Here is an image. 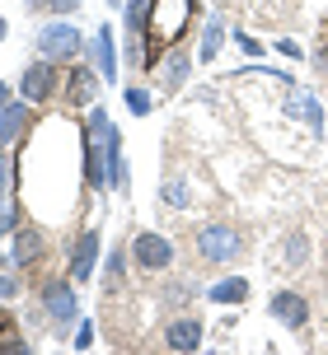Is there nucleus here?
<instances>
[{"label":"nucleus","instance_id":"nucleus-1","mask_svg":"<svg viewBox=\"0 0 328 355\" xmlns=\"http://www.w3.org/2000/svg\"><path fill=\"white\" fill-rule=\"evenodd\" d=\"M192 10H197V0H150V42H146V66L160 61V52H169L183 33H188V24H192Z\"/></svg>","mask_w":328,"mask_h":355},{"label":"nucleus","instance_id":"nucleus-2","mask_svg":"<svg viewBox=\"0 0 328 355\" xmlns=\"http://www.w3.org/2000/svg\"><path fill=\"white\" fill-rule=\"evenodd\" d=\"M38 309L52 318V332H66V327L80 318L75 281H71V276H47V281H38Z\"/></svg>","mask_w":328,"mask_h":355},{"label":"nucleus","instance_id":"nucleus-3","mask_svg":"<svg viewBox=\"0 0 328 355\" xmlns=\"http://www.w3.org/2000/svg\"><path fill=\"white\" fill-rule=\"evenodd\" d=\"M80 52H85V37H80V28L66 24V19H56V24H47V28L38 33V56H42V61L66 66V61H75Z\"/></svg>","mask_w":328,"mask_h":355},{"label":"nucleus","instance_id":"nucleus-4","mask_svg":"<svg viewBox=\"0 0 328 355\" xmlns=\"http://www.w3.org/2000/svg\"><path fill=\"white\" fill-rule=\"evenodd\" d=\"M131 257H136V266H141L146 276H155V271H169V266H174V243L155 230H141L131 239Z\"/></svg>","mask_w":328,"mask_h":355},{"label":"nucleus","instance_id":"nucleus-5","mask_svg":"<svg viewBox=\"0 0 328 355\" xmlns=\"http://www.w3.org/2000/svg\"><path fill=\"white\" fill-rule=\"evenodd\" d=\"M56 89H61L56 61H42V56H38L33 66H24V75H19V94H24L28 103H47V98H56Z\"/></svg>","mask_w":328,"mask_h":355},{"label":"nucleus","instance_id":"nucleus-6","mask_svg":"<svg viewBox=\"0 0 328 355\" xmlns=\"http://www.w3.org/2000/svg\"><path fill=\"white\" fill-rule=\"evenodd\" d=\"M197 252L216 266L235 262L239 257V234L230 230V225H206V230H197Z\"/></svg>","mask_w":328,"mask_h":355},{"label":"nucleus","instance_id":"nucleus-7","mask_svg":"<svg viewBox=\"0 0 328 355\" xmlns=\"http://www.w3.org/2000/svg\"><path fill=\"white\" fill-rule=\"evenodd\" d=\"M42 252H47V234H42V230L24 225V230L10 234V266H15V271L38 266V262H42Z\"/></svg>","mask_w":328,"mask_h":355},{"label":"nucleus","instance_id":"nucleus-8","mask_svg":"<svg viewBox=\"0 0 328 355\" xmlns=\"http://www.w3.org/2000/svg\"><path fill=\"white\" fill-rule=\"evenodd\" d=\"M99 248H104V239H99L94 230H85L80 239H75V248H71V266H66V276H71L75 285L94 281V262H99Z\"/></svg>","mask_w":328,"mask_h":355},{"label":"nucleus","instance_id":"nucleus-9","mask_svg":"<svg viewBox=\"0 0 328 355\" xmlns=\"http://www.w3.org/2000/svg\"><path fill=\"white\" fill-rule=\"evenodd\" d=\"M99 80H104V75H94L90 66H71V71H66V80H61V94H66V103H71V107L94 103V94H99Z\"/></svg>","mask_w":328,"mask_h":355},{"label":"nucleus","instance_id":"nucleus-10","mask_svg":"<svg viewBox=\"0 0 328 355\" xmlns=\"http://www.w3.org/2000/svg\"><path fill=\"white\" fill-rule=\"evenodd\" d=\"M268 313H272L281 327H305V318H310V304H305V295H295V290H277L272 304H268Z\"/></svg>","mask_w":328,"mask_h":355},{"label":"nucleus","instance_id":"nucleus-11","mask_svg":"<svg viewBox=\"0 0 328 355\" xmlns=\"http://www.w3.org/2000/svg\"><path fill=\"white\" fill-rule=\"evenodd\" d=\"M28 122H33V103H28V98L5 107V112H0V150L24 141V136H28Z\"/></svg>","mask_w":328,"mask_h":355},{"label":"nucleus","instance_id":"nucleus-12","mask_svg":"<svg viewBox=\"0 0 328 355\" xmlns=\"http://www.w3.org/2000/svg\"><path fill=\"white\" fill-rule=\"evenodd\" d=\"M164 346H169V351H197L202 346V322L192 318V313L174 318L169 327H164Z\"/></svg>","mask_w":328,"mask_h":355},{"label":"nucleus","instance_id":"nucleus-13","mask_svg":"<svg viewBox=\"0 0 328 355\" xmlns=\"http://www.w3.org/2000/svg\"><path fill=\"white\" fill-rule=\"evenodd\" d=\"M90 56H94V66H99V75H104V80L113 85V80H117V47H113V28H108V24L94 33Z\"/></svg>","mask_w":328,"mask_h":355},{"label":"nucleus","instance_id":"nucleus-14","mask_svg":"<svg viewBox=\"0 0 328 355\" xmlns=\"http://www.w3.org/2000/svg\"><path fill=\"white\" fill-rule=\"evenodd\" d=\"M108 187H117V196L131 192V178H127V155H122V136H113L108 141Z\"/></svg>","mask_w":328,"mask_h":355},{"label":"nucleus","instance_id":"nucleus-15","mask_svg":"<svg viewBox=\"0 0 328 355\" xmlns=\"http://www.w3.org/2000/svg\"><path fill=\"white\" fill-rule=\"evenodd\" d=\"M206 295H211L216 304H244L249 300V281H244V276H225V281H216Z\"/></svg>","mask_w":328,"mask_h":355},{"label":"nucleus","instance_id":"nucleus-16","mask_svg":"<svg viewBox=\"0 0 328 355\" xmlns=\"http://www.w3.org/2000/svg\"><path fill=\"white\" fill-rule=\"evenodd\" d=\"M122 24H127L131 37H141L146 24H150V0H127V5H122Z\"/></svg>","mask_w":328,"mask_h":355},{"label":"nucleus","instance_id":"nucleus-17","mask_svg":"<svg viewBox=\"0 0 328 355\" xmlns=\"http://www.w3.org/2000/svg\"><path fill=\"white\" fill-rule=\"evenodd\" d=\"M220 37H225V24H220L216 15L206 19V33H202V61H216V52H220Z\"/></svg>","mask_w":328,"mask_h":355},{"label":"nucleus","instance_id":"nucleus-18","mask_svg":"<svg viewBox=\"0 0 328 355\" xmlns=\"http://www.w3.org/2000/svg\"><path fill=\"white\" fill-rule=\"evenodd\" d=\"M188 71H192V56H188V52H179L174 61H169V71H164V89H169V94H174V89H183Z\"/></svg>","mask_w":328,"mask_h":355},{"label":"nucleus","instance_id":"nucleus-19","mask_svg":"<svg viewBox=\"0 0 328 355\" xmlns=\"http://www.w3.org/2000/svg\"><path fill=\"white\" fill-rule=\"evenodd\" d=\"M127 112H131V117H146V112H150V89H141V85L127 89Z\"/></svg>","mask_w":328,"mask_h":355},{"label":"nucleus","instance_id":"nucleus-20","mask_svg":"<svg viewBox=\"0 0 328 355\" xmlns=\"http://www.w3.org/2000/svg\"><path fill=\"white\" fill-rule=\"evenodd\" d=\"M19 230V206L10 196H0V234H15Z\"/></svg>","mask_w":328,"mask_h":355},{"label":"nucleus","instance_id":"nucleus-21","mask_svg":"<svg viewBox=\"0 0 328 355\" xmlns=\"http://www.w3.org/2000/svg\"><path fill=\"white\" fill-rule=\"evenodd\" d=\"M122 271H127V257H122V248H113L108 252V285L122 281Z\"/></svg>","mask_w":328,"mask_h":355},{"label":"nucleus","instance_id":"nucleus-22","mask_svg":"<svg viewBox=\"0 0 328 355\" xmlns=\"http://www.w3.org/2000/svg\"><path fill=\"white\" fill-rule=\"evenodd\" d=\"M164 201H169V206H188V187H183L179 178H174V182H164Z\"/></svg>","mask_w":328,"mask_h":355},{"label":"nucleus","instance_id":"nucleus-23","mask_svg":"<svg viewBox=\"0 0 328 355\" xmlns=\"http://www.w3.org/2000/svg\"><path fill=\"white\" fill-rule=\"evenodd\" d=\"M286 257H291V262H305V257H310V243H305V234H291V243H286Z\"/></svg>","mask_w":328,"mask_h":355},{"label":"nucleus","instance_id":"nucleus-24","mask_svg":"<svg viewBox=\"0 0 328 355\" xmlns=\"http://www.w3.org/2000/svg\"><path fill=\"white\" fill-rule=\"evenodd\" d=\"M10 182H15V155H0V196L10 192Z\"/></svg>","mask_w":328,"mask_h":355},{"label":"nucleus","instance_id":"nucleus-25","mask_svg":"<svg viewBox=\"0 0 328 355\" xmlns=\"http://www.w3.org/2000/svg\"><path fill=\"white\" fill-rule=\"evenodd\" d=\"M15 295H19V276L10 266V271H0V300H15Z\"/></svg>","mask_w":328,"mask_h":355},{"label":"nucleus","instance_id":"nucleus-26","mask_svg":"<svg viewBox=\"0 0 328 355\" xmlns=\"http://www.w3.org/2000/svg\"><path fill=\"white\" fill-rule=\"evenodd\" d=\"M94 346V322H80L75 327V351H90Z\"/></svg>","mask_w":328,"mask_h":355},{"label":"nucleus","instance_id":"nucleus-27","mask_svg":"<svg viewBox=\"0 0 328 355\" xmlns=\"http://www.w3.org/2000/svg\"><path fill=\"white\" fill-rule=\"evenodd\" d=\"M80 5H85V0H47L52 15H71V10H80Z\"/></svg>","mask_w":328,"mask_h":355},{"label":"nucleus","instance_id":"nucleus-28","mask_svg":"<svg viewBox=\"0 0 328 355\" xmlns=\"http://www.w3.org/2000/svg\"><path fill=\"white\" fill-rule=\"evenodd\" d=\"M235 42H239V47H244L249 56H258V52H263V42H254V37H249V33H239V28H235Z\"/></svg>","mask_w":328,"mask_h":355},{"label":"nucleus","instance_id":"nucleus-29","mask_svg":"<svg viewBox=\"0 0 328 355\" xmlns=\"http://www.w3.org/2000/svg\"><path fill=\"white\" fill-rule=\"evenodd\" d=\"M277 52H281V56H291V61H300V56H305V52H300V47L291 42V37H281V42H277Z\"/></svg>","mask_w":328,"mask_h":355},{"label":"nucleus","instance_id":"nucleus-30","mask_svg":"<svg viewBox=\"0 0 328 355\" xmlns=\"http://www.w3.org/2000/svg\"><path fill=\"white\" fill-rule=\"evenodd\" d=\"M15 89H19V85H5V80H0V112L15 103Z\"/></svg>","mask_w":328,"mask_h":355},{"label":"nucleus","instance_id":"nucleus-31","mask_svg":"<svg viewBox=\"0 0 328 355\" xmlns=\"http://www.w3.org/2000/svg\"><path fill=\"white\" fill-rule=\"evenodd\" d=\"M5 33H10V28H5V19H0V42H5Z\"/></svg>","mask_w":328,"mask_h":355},{"label":"nucleus","instance_id":"nucleus-32","mask_svg":"<svg viewBox=\"0 0 328 355\" xmlns=\"http://www.w3.org/2000/svg\"><path fill=\"white\" fill-rule=\"evenodd\" d=\"M108 5H113V10H117V5H127V0H108Z\"/></svg>","mask_w":328,"mask_h":355},{"label":"nucleus","instance_id":"nucleus-33","mask_svg":"<svg viewBox=\"0 0 328 355\" xmlns=\"http://www.w3.org/2000/svg\"><path fill=\"white\" fill-rule=\"evenodd\" d=\"M0 322H5V313H0Z\"/></svg>","mask_w":328,"mask_h":355}]
</instances>
